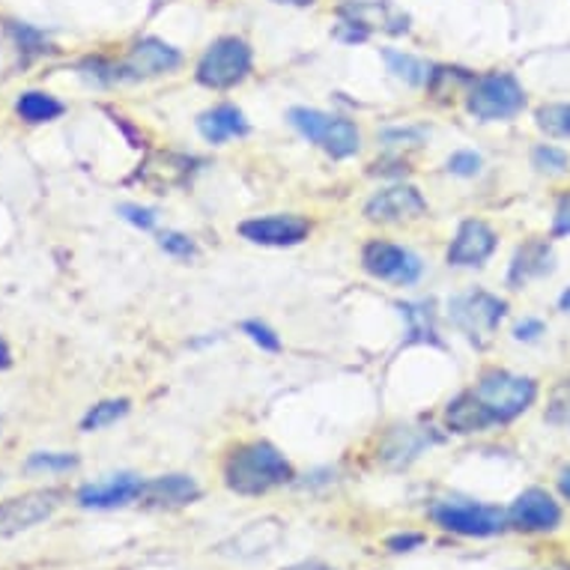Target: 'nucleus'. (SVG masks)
Listing matches in <instances>:
<instances>
[{
	"label": "nucleus",
	"instance_id": "bb28decb",
	"mask_svg": "<svg viewBox=\"0 0 570 570\" xmlns=\"http://www.w3.org/2000/svg\"><path fill=\"white\" fill-rule=\"evenodd\" d=\"M28 472H69L78 466L76 454H60V451H37L28 458Z\"/></svg>",
	"mask_w": 570,
	"mask_h": 570
},
{
	"label": "nucleus",
	"instance_id": "0eeeda50",
	"mask_svg": "<svg viewBox=\"0 0 570 570\" xmlns=\"http://www.w3.org/2000/svg\"><path fill=\"white\" fill-rule=\"evenodd\" d=\"M433 520L454 534L466 538H490L505 529L508 514L493 505H475V502H445L433 508Z\"/></svg>",
	"mask_w": 570,
	"mask_h": 570
},
{
	"label": "nucleus",
	"instance_id": "9d476101",
	"mask_svg": "<svg viewBox=\"0 0 570 570\" xmlns=\"http://www.w3.org/2000/svg\"><path fill=\"white\" fill-rule=\"evenodd\" d=\"M183 63V57L174 46L161 42V39H140L138 46L131 48V55L117 63V78L120 81H138V78H153L161 72H170Z\"/></svg>",
	"mask_w": 570,
	"mask_h": 570
},
{
	"label": "nucleus",
	"instance_id": "e433bc0d",
	"mask_svg": "<svg viewBox=\"0 0 570 570\" xmlns=\"http://www.w3.org/2000/svg\"><path fill=\"white\" fill-rule=\"evenodd\" d=\"M559 490H561V495H564V499H570V469H564V472H561Z\"/></svg>",
	"mask_w": 570,
	"mask_h": 570
},
{
	"label": "nucleus",
	"instance_id": "ea45409f",
	"mask_svg": "<svg viewBox=\"0 0 570 570\" xmlns=\"http://www.w3.org/2000/svg\"><path fill=\"white\" fill-rule=\"evenodd\" d=\"M278 3H287V7H311L314 0H278Z\"/></svg>",
	"mask_w": 570,
	"mask_h": 570
},
{
	"label": "nucleus",
	"instance_id": "2f4dec72",
	"mask_svg": "<svg viewBox=\"0 0 570 570\" xmlns=\"http://www.w3.org/2000/svg\"><path fill=\"white\" fill-rule=\"evenodd\" d=\"M159 245L168 254H174V257H191V254H195V243H191L186 234H174V230H170V234H161Z\"/></svg>",
	"mask_w": 570,
	"mask_h": 570
},
{
	"label": "nucleus",
	"instance_id": "2eb2a0df",
	"mask_svg": "<svg viewBox=\"0 0 570 570\" xmlns=\"http://www.w3.org/2000/svg\"><path fill=\"white\" fill-rule=\"evenodd\" d=\"M140 490H144V481L131 472H122V475H111L105 481H96V484H85L78 490V505L81 508H99V511H108V508H122L129 502H138Z\"/></svg>",
	"mask_w": 570,
	"mask_h": 570
},
{
	"label": "nucleus",
	"instance_id": "a211bd4d",
	"mask_svg": "<svg viewBox=\"0 0 570 570\" xmlns=\"http://www.w3.org/2000/svg\"><path fill=\"white\" fill-rule=\"evenodd\" d=\"M197 129L209 144H225L230 138H239L248 131V122H245L243 111L234 108V105H218L213 111H206L197 117Z\"/></svg>",
	"mask_w": 570,
	"mask_h": 570
},
{
	"label": "nucleus",
	"instance_id": "6ab92c4d",
	"mask_svg": "<svg viewBox=\"0 0 570 570\" xmlns=\"http://www.w3.org/2000/svg\"><path fill=\"white\" fill-rule=\"evenodd\" d=\"M445 424H449L454 433H478L487 431V428H493L495 421L493 415L478 403L475 394L466 392L449 403V410H445Z\"/></svg>",
	"mask_w": 570,
	"mask_h": 570
},
{
	"label": "nucleus",
	"instance_id": "ddd939ff",
	"mask_svg": "<svg viewBox=\"0 0 570 570\" xmlns=\"http://www.w3.org/2000/svg\"><path fill=\"white\" fill-rule=\"evenodd\" d=\"M239 234L254 245L287 248V245H299L311 234V225L302 216H263L243 222Z\"/></svg>",
	"mask_w": 570,
	"mask_h": 570
},
{
	"label": "nucleus",
	"instance_id": "c9c22d12",
	"mask_svg": "<svg viewBox=\"0 0 570 570\" xmlns=\"http://www.w3.org/2000/svg\"><path fill=\"white\" fill-rule=\"evenodd\" d=\"M421 541H424L421 534H397V538H392V541H389V550L406 552V550H412V547H419Z\"/></svg>",
	"mask_w": 570,
	"mask_h": 570
},
{
	"label": "nucleus",
	"instance_id": "412c9836",
	"mask_svg": "<svg viewBox=\"0 0 570 570\" xmlns=\"http://www.w3.org/2000/svg\"><path fill=\"white\" fill-rule=\"evenodd\" d=\"M383 57H385V63H389V69H392L394 76L403 78L406 85H412V87L431 85V78H433V66L431 63H424V60H419V57H412V55H401V51H392V48H385Z\"/></svg>",
	"mask_w": 570,
	"mask_h": 570
},
{
	"label": "nucleus",
	"instance_id": "c756f323",
	"mask_svg": "<svg viewBox=\"0 0 570 570\" xmlns=\"http://www.w3.org/2000/svg\"><path fill=\"white\" fill-rule=\"evenodd\" d=\"M449 170L458 177H475V174H481V156L469 150L454 153L449 159Z\"/></svg>",
	"mask_w": 570,
	"mask_h": 570
},
{
	"label": "nucleus",
	"instance_id": "c85d7f7f",
	"mask_svg": "<svg viewBox=\"0 0 570 570\" xmlns=\"http://www.w3.org/2000/svg\"><path fill=\"white\" fill-rule=\"evenodd\" d=\"M243 332L252 337L254 344L261 346V350H269V353H278L281 350L278 335H275L266 323H261V320H248V323H243Z\"/></svg>",
	"mask_w": 570,
	"mask_h": 570
},
{
	"label": "nucleus",
	"instance_id": "4be33fe9",
	"mask_svg": "<svg viewBox=\"0 0 570 570\" xmlns=\"http://www.w3.org/2000/svg\"><path fill=\"white\" fill-rule=\"evenodd\" d=\"M16 111H19L21 120L28 122H51L63 114V102H57L55 96L39 94V90H30V94H21V99L16 102Z\"/></svg>",
	"mask_w": 570,
	"mask_h": 570
},
{
	"label": "nucleus",
	"instance_id": "cd10ccee",
	"mask_svg": "<svg viewBox=\"0 0 570 570\" xmlns=\"http://www.w3.org/2000/svg\"><path fill=\"white\" fill-rule=\"evenodd\" d=\"M532 165L541 174H550V177H559V174H564L570 165L568 153L559 150V147H538V150L532 153Z\"/></svg>",
	"mask_w": 570,
	"mask_h": 570
},
{
	"label": "nucleus",
	"instance_id": "393cba45",
	"mask_svg": "<svg viewBox=\"0 0 570 570\" xmlns=\"http://www.w3.org/2000/svg\"><path fill=\"white\" fill-rule=\"evenodd\" d=\"M126 412H129V401H126V397H120V401L96 403V406H90V410H87L85 419H81V431H87V433L102 431V428L114 424L117 419H122Z\"/></svg>",
	"mask_w": 570,
	"mask_h": 570
},
{
	"label": "nucleus",
	"instance_id": "f257e3e1",
	"mask_svg": "<svg viewBox=\"0 0 570 570\" xmlns=\"http://www.w3.org/2000/svg\"><path fill=\"white\" fill-rule=\"evenodd\" d=\"M225 481L234 493L261 495L293 481V466L269 442H248L227 458Z\"/></svg>",
	"mask_w": 570,
	"mask_h": 570
},
{
	"label": "nucleus",
	"instance_id": "a19ab883",
	"mask_svg": "<svg viewBox=\"0 0 570 570\" xmlns=\"http://www.w3.org/2000/svg\"><path fill=\"white\" fill-rule=\"evenodd\" d=\"M559 305H561V311H570V291H564V293H561Z\"/></svg>",
	"mask_w": 570,
	"mask_h": 570
},
{
	"label": "nucleus",
	"instance_id": "b1692460",
	"mask_svg": "<svg viewBox=\"0 0 570 570\" xmlns=\"http://www.w3.org/2000/svg\"><path fill=\"white\" fill-rule=\"evenodd\" d=\"M401 314L406 320H410V341H415V344H440L436 341V326H433V311L431 305H412V302H406V305H401Z\"/></svg>",
	"mask_w": 570,
	"mask_h": 570
},
{
	"label": "nucleus",
	"instance_id": "20e7f679",
	"mask_svg": "<svg viewBox=\"0 0 570 570\" xmlns=\"http://www.w3.org/2000/svg\"><path fill=\"white\" fill-rule=\"evenodd\" d=\"M252 72V48L236 37L216 39L197 63V81L209 90H230Z\"/></svg>",
	"mask_w": 570,
	"mask_h": 570
},
{
	"label": "nucleus",
	"instance_id": "4468645a",
	"mask_svg": "<svg viewBox=\"0 0 570 570\" xmlns=\"http://www.w3.org/2000/svg\"><path fill=\"white\" fill-rule=\"evenodd\" d=\"M341 19L362 30L365 37L371 30H385V33L410 30V19L401 10H394L389 0H350L341 7Z\"/></svg>",
	"mask_w": 570,
	"mask_h": 570
},
{
	"label": "nucleus",
	"instance_id": "7c9ffc66",
	"mask_svg": "<svg viewBox=\"0 0 570 570\" xmlns=\"http://www.w3.org/2000/svg\"><path fill=\"white\" fill-rule=\"evenodd\" d=\"M120 216L129 222V225L140 227V230H150L156 225V213L147 209V206H138V204H122L120 206Z\"/></svg>",
	"mask_w": 570,
	"mask_h": 570
},
{
	"label": "nucleus",
	"instance_id": "58836bf2",
	"mask_svg": "<svg viewBox=\"0 0 570 570\" xmlns=\"http://www.w3.org/2000/svg\"><path fill=\"white\" fill-rule=\"evenodd\" d=\"M287 570H332V568H326V564H293V568Z\"/></svg>",
	"mask_w": 570,
	"mask_h": 570
},
{
	"label": "nucleus",
	"instance_id": "f03ea898",
	"mask_svg": "<svg viewBox=\"0 0 570 570\" xmlns=\"http://www.w3.org/2000/svg\"><path fill=\"white\" fill-rule=\"evenodd\" d=\"M472 394L499 424V421H511L517 415H523L534 403V397H538V385L529 376H514L508 374V371H490V374L478 380Z\"/></svg>",
	"mask_w": 570,
	"mask_h": 570
},
{
	"label": "nucleus",
	"instance_id": "72a5a7b5",
	"mask_svg": "<svg viewBox=\"0 0 570 570\" xmlns=\"http://www.w3.org/2000/svg\"><path fill=\"white\" fill-rule=\"evenodd\" d=\"M552 234L568 236L570 234V195H564L559 200V209H556V225H552Z\"/></svg>",
	"mask_w": 570,
	"mask_h": 570
},
{
	"label": "nucleus",
	"instance_id": "f3484780",
	"mask_svg": "<svg viewBox=\"0 0 570 570\" xmlns=\"http://www.w3.org/2000/svg\"><path fill=\"white\" fill-rule=\"evenodd\" d=\"M197 495H200V487L195 484V478L165 475L153 478V481H144V490H140L138 502H144V505L150 508H183L191 505Z\"/></svg>",
	"mask_w": 570,
	"mask_h": 570
},
{
	"label": "nucleus",
	"instance_id": "473e14b6",
	"mask_svg": "<svg viewBox=\"0 0 570 570\" xmlns=\"http://www.w3.org/2000/svg\"><path fill=\"white\" fill-rule=\"evenodd\" d=\"M12 33L19 39V46L28 48V51H42V46H46V37L39 30L28 28V24H12Z\"/></svg>",
	"mask_w": 570,
	"mask_h": 570
},
{
	"label": "nucleus",
	"instance_id": "39448f33",
	"mask_svg": "<svg viewBox=\"0 0 570 570\" xmlns=\"http://www.w3.org/2000/svg\"><path fill=\"white\" fill-rule=\"evenodd\" d=\"M293 129H299L308 140H314L320 150H326L332 159H350L358 153V129L344 117L314 111V108H293Z\"/></svg>",
	"mask_w": 570,
	"mask_h": 570
},
{
	"label": "nucleus",
	"instance_id": "7ed1b4c3",
	"mask_svg": "<svg viewBox=\"0 0 570 570\" xmlns=\"http://www.w3.org/2000/svg\"><path fill=\"white\" fill-rule=\"evenodd\" d=\"M466 108L478 120H511L525 108V94L514 76L493 72V76H481L469 85Z\"/></svg>",
	"mask_w": 570,
	"mask_h": 570
},
{
	"label": "nucleus",
	"instance_id": "6e6552de",
	"mask_svg": "<svg viewBox=\"0 0 570 570\" xmlns=\"http://www.w3.org/2000/svg\"><path fill=\"white\" fill-rule=\"evenodd\" d=\"M60 502H63V490H33L0 502V538L28 532L55 514Z\"/></svg>",
	"mask_w": 570,
	"mask_h": 570
},
{
	"label": "nucleus",
	"instance_id": "dca6fc26",
	"mask_svg": "<svg viewBox=\"0 0 570 570\" xmlns=\"http://www.w3.org/2000/svg\"><path fill=\"white\" fill-rule=\"evenodd\" d=\"M495 252V234L484 222L469 218L463 222L449 248L451 266H481V263Z\"/></svg>",
	"mask_w": 570,
	"mask_h": 570
},
{
	"label": "nucleus",
	"instance_id": "5701e85b",
	"mask_svg": "<svg viewBox=\"0 0 570 570\" xmlns=\"http://www.w3.org/2000/svg\"><path fill=\"white\" fill-rule=\"evenodd\" d=\"M281 538V529L275 520H263V523H252L243 534H236L234 547L239 556H254V552H266L272 543Z\"/></svg>",
	"mask_w": 570,
	"mask_h": 570
},
{
	"label": "nucleus",
	"instance_id": "9b49d317",
	"mask_svg": "<svg viewBox=\"0 0 570 570\" xmlns=\"http://www.w3.org/2000/svg\"><path fill=\"white\" fill-rule=\"evenodd\" d=\"M428 213L424 197L419 195V188L412 186H392L376 191L365 206V216L380 225H397V222H412Z\"/></svg>",
	"mask_w": 570,
	"mask_h": 570
},
{
	"label": "nucleus",
	"instance_id": "4c0bfd02",
	"mask_svg": "<svg viewBox=\"0 0 570 570\" xmlns=\"http://www.w3.org/2000/svg\"><path fill=\"white\" fill-rule=\"evenodd\" d=\"M0 367H10V350L0 341Z\"/></svg>",
	"mask_w": 570,
	"mask_h": 570
},
{
	"label": "nucleus",
	"instance_id": "f8f14e48",
	"mask_svg": "<svg viewBox=\"0 0 570 570\" xmlns=\"http://www.w3.org/2000/svg\"><path fill=\"white\" fill-rule=\"evenodd\" d=\"M508 523L520 532H550L561 523V508L547 490H525L517 495V502L508 511Z\"/></svg>",
	"mask_w": 570,
	"mask_h": 570
},
{
	"label": "nucleus",
	"instance_id": "f704fd0d",
	"mask_svg": "<svg viewBox=\"0 0 570 570\" xmlns=\"http://www.w3.org/2000/svg\"><path fill=\"white\" fill-rule=\"evenodd\" d=\"M517 341H538L543 335V323L541 320H525L520 326L514 328Z\"/></svg>",
	"mask_w": 570,
	"mask_h": 570
},
{
	"label": "nucleus",
	"instance_id": "1a4fd4ad",
	"mask_svg": "<svg viewBox=\"0 0 570 570\" xmlns=\"http://www.w3.org/2000/svg\"><path fill=\"white\" fill-rule=\"evenodd\" d=\"M362 266H365L374 278L392 281V284H415L421 278V261L412 252L392 243H374L365 245L362 252Z\"/></svg>",
	"mask_w": 570,
	"mask_h": 570
},
{
	"label": "nucleus",
	"instance_id": "a878e982",
	"mask_svg": "<svg viewBox=\"0 0 570 570\" xmlns=\"http://www.w3.org/2000/svg\"><path fill=\"white\" fill-rule=\"evenodd\" d=\"M538 129L552 138H570V105H543L538 111Z\"/></svg>",
	"mask_w": 570,
	"mask_h": 570
},
{
	"label": "nucleus",
	"instance_id": "aec40b11",
	"mask_svg": "<svg viewBox=\"0 0 570 570\" xmlns=\"http://www.w3.org/2000/svg\"><path fill=\"white\" fill-rule=\"evenodd\" d=\"M552 272V248L547 243H525L520 252L514 254V263H511V272H508V281L520 287L525 281L543 278Z\"/></svg>",
	"mask_w": 570,
	"mask_h": 570
},
{
	"label": "nucleus",
	"instance_id": "423d86ee",
	"mask_svg": "<svg viewBox=\"0 0 570 570\" xmlns=\"http://www.w3.org/2000/svg\"><path fill=\"white\" fill-rule=\"evenodd\" d=\"M508 305L499 296H490V293H466V296H458L451 299L449 314L451 323L463 332V335L472 341L475 346H487L493 341L495 328L505 317Z\"/></svg>",
	"mask_w": 570,
	"mask_h": 570
}]
</instances>
